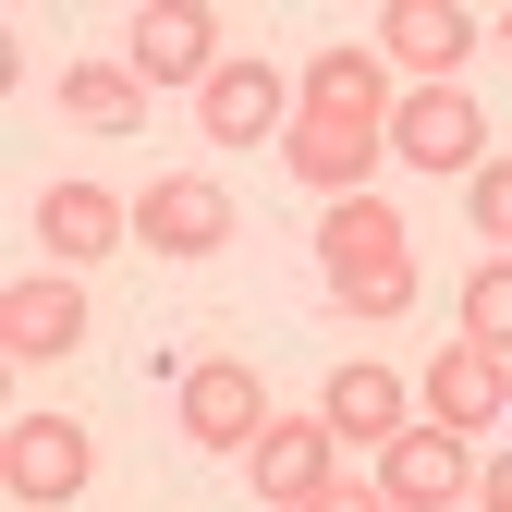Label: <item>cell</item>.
Returning a JSON list of instances; mask_svg holds the SVG:
<instances>
[{
	"label": "cell",
	"instance_id": "6da1fadb",
	"mask_svg": "<svg viewBox=\"0 0 512 512\" xmlns=\"http://www.w3.org/2000/svg\"><path fill=\"white\" fill-rule=\"evenodd\" d=\"M317 269H330L342 317H403L415 305V232L391 196H354V208H317Z\"/></svg>",
	"mask_w": 512,
	"mask_h": 512
},
{
	"label": "cell",
	"instance_id": "7a4b0ae2",
	"mask_svg": "<svg viewBox=\"0 0 512 512\" xmlns=\"http://www.w3.org/2000/svg\"><path fill=\"white\" fill-rule=\"evenodd\" d=\"M86 476H98V427L86 415H13L0 427V488H13L25 512L86 500Z\"/></svg>",
	"mask_w": 512,
	"mask_h": 512
},
{
	"label": "cell",
	"instance_id": "3957f363",
	"mask_svg": "<svg viewBox=\"0 0 512 512\" xmlns=\"http://www.w3.org/2000/svg\"><path fill=\"white\" fill-rule=\"evenodd\" d=\"M391 159L427 171V183H476V171H488L476 86H403V110H391Z\"/></svg>",
	"mask_w": 512,
	"mask_h": 512
},
{
	"label": "cell",
	"instance_id": "277c9868",
	"mask_svg": "<svg viewBox=\"0 0 512 512\" xmlns=\"http://www.w3.org/2000/svg\"><path fill=\"white\" fill-rule=\"evenodd\" d=\"M281 427V403H269V378H256L244 354H196L183 366V439H196V452H256V439Z\"/></svg>",
	"mask_w": 512,
	"mask_h": 512
},
{
	"label": "cell",
	"instance_id": "5b68a950",
	"mask_svg": "<svg viewBox=\"0 0 512 512\" xmlns=\"http://www.w3.org/2000/svg\"><path fill=\"white\" fill-rule=\"evenodd\" d=\"M391 61L378 49H317L293 74V122H317V135H391Z\"/></svg>",
	"mask_w": 512,
	"mask_h": 512
},
{
	"label": "cell",
	"instance_id": "8992f818",
	"mask_svg": "<svg viewBox=\"0 0 512 512\" xmlns=\"http://www.w3.org/2000/svg\"><path fill=\"white\" fill-rule=\"evenodd\" d=\"M378 61H391V86H464L476 74V13L464 0H391L378 13Z\"/></svg>",
	"mask_w": 512,
	"mask_h": 512
},
{
	"label": "cell",
	"instance_id": "52a82bcc",
	"mask_svg": "<svg viewBox=\"0 0 512 512\" xmlns=\"http://www.w3.org/2000/svg\"><path fill=\"white\" fill-rule=\"evenodd\" d=\"M37 244H49V269L98 281L110 256L135 244V196H122V183H49L37 196Z\"/></svg>",
	"mask_w": 512,
	"mask_h": 512
},
{
	"label": "cell",
	"instance_id": "ba28073f",
	"mask_svg": "<svg viewBox=\"0 0 512 512\" xmlns=\"http://www.w3.org/2000/svg\"><path fill=\"white\" fill-rule=\"evenodd\" d=\"M135 244L147 256H220L232 244V183H208V171H159V183H135Z\"/></svg>",
	"mask_w": 512,
	"mask_h": 512
},
{
	"label": "cell",
	"instance_id": "9c48e42d",
	"mask_svg": "<svg viewBox=\"0 0 512 512\" xmlns=\"http://www.w3.org/2000/svg\"><path fill=\"white\" fill-rule=\"evenodd\" d=\"M378 500L391 512H464L476 500V439H452V427H403L391 452H378Z\"/></svg>",
	"mask_w": 512,
	"mask_h": 512
},
{
	"label": "cell",
	"instance_id": "30bf717a",
	"mask_svg": "<svg viewBox=\"0 0 512 512\" xmlns=\"http://www.w3.org/2000/svg\"><path fill=\"white\" fill-rule=\"evenodd\" d=\"M122 61H135L147 86H208L232 49H220V13H208V0H147V13L122 25Z\"/></svg>",
	"mask_w": 512,
	"mask_h": 512
},
{
	"label": "cell",
	"instance_id": "8fae6325",
	"mask_svg": "<svg viewBox=\"0 0 512 512\" xmlns=\"http://www.w3.org/2000/svg\"><path fill=\"white\" fill-rule=\"evenodd\" d=\"M86 330H98V305H86L74 269L0 293V354H13V366H61V354H86Z\"/></svg>",
	"mask_w": 512,
	"mask_h": 512
},
{
	"label": "cell",
	"instance_id": "7c38bea8",
	"mask_svg": "<svg viewBox=\"0 0 512 512\" xmlns=\"http://www.w3.org/2000/svg\"><path fill=\"white\" fill-rule=\"evenodd\" d=\"M196 122H208V147H281L293 135V86H281V61H220V74L196 86Z\"/></svg>",
	"mask_w": 512,
	"mask_h": 512
},
{
	"label": "cell",
	"instance_id": "4fadbf2b",
	"mask_svg": "<svg viewBox=\"0 0 512 512\" xmlns=\"http://www.w3.org/2000/svg\"><path fill=\"white\" fill-rule=\"evenodd\" d=\"M317 415H330V439H342V452H391V439L415 427V378L403 366H330V391H317Z\"/></svg>",
	"mask_w": 512,
	"mask_h": 512
},
{
	"label": "cell",
	"instance_id": "5bb4252c",
	"mask_svg": "<svg viewBox=\"0 0 512 512\" xmlns=\"http://www.w3.org/2000/svg\"><path fill=\"white\" fill-rule=\"evenodd\" d=\"M330 452H342L330 415H281V427L244 452V488H256V500H281V512H305L317 488H330Z\"/></svg>",
	"mask_w": 512,
	"mask_h": 512
},
{
	"label": "cell",
	"instance_id": "9a60e30c",
	"mask_svg": "<svg viewBox=\"0 0 512 512\" xmlns=\"http://www.w3.org/2000/svg\"><path fill=\"white\" fill-rule=\"evenodd\" d=\"M378 159H391V135H317V122H293V135H281V171L305 183L317 208H354V196H378Z\"/></svg>",
	"mask_w": 512,
	"mask_h": 512
},
{
	"label": "cell",
	"instance_id": "2e32d148",
	"mask_svg": "<svg viewBox=\"0 0 512 512\" xmlns=\"http://www.w3.org/2000/svg\"><path fill=\"white\" fill-rule=\"evenodd\" d=\"M500 403H512V378H500V354H476V342H452L439 366H415V415L452 427V439H476Z\"/></svg>",
	"mask_w": 512,
	"mask_h": 512
},
{
	"label": "cell",
	"instance_id": "e0dca14e",
	"mask_svg": "<svg viewBox=\"0 0 512 512\" xmlns=\"http://www.w3.org/2000/svg\"><path fill=\"white\" fill-rule=\"evenodd\" d=\"M147 98H159V86H147L122 49H110V61H98V49H86V61H61V110H74L86 135H135V122H147Z\"/></svg>",
	"mask_w": 512,
	"mask_h": 512
},
{
	"label": "cell",
	"instance_id": "ac0fdd59",
	"mask_svg": "<svg viewBox=\"0 0 512 512\" xmlns=\"http://www.w3.org/2000/svg\"><path fill=\"white\" fill-rule=\"evenodd\" d=\"M452 342L500 354L512 366V256H476V281H464V317H452Z\"/></svg>",
	"mask_w": 512,
	"mask_h": 512
},
{
	"label": "cell",
	"instance_id": "d6986e66",
	"mask_svg": "<svg viewBox=\"0 0 512 512\" xmlns=\"http://www.w3.org/2000/svg\"><path fill=\"white\" fill-rule=\"evenodd\" d=\"M464 220H476L488 256H512V147H488V171L464 183Z\"/></svg>",
	"mask_w": 512,
	"mask_h": 512
},
{
	"label": "cell",
	"instance_id": "ffe728a7",
	"mask_svg": "<svg viewBox=\"0 0 512 512\" xmlns=\"http://www.w3.org/2000/svg\"><path fill=\"white\" fill-rule=\"evenodd\" d=\"M305 512H391V500H378V476H330V488H317Z\"/></svg>",
	"mask_w": 512,
	"mask_h": 512
},
{
	"label": "cell",
	"instance_id": "44dd1931",
	"mask_svg": "<svg viewBox=\"0 0 512 512\" xmlns=\"http://www.w3.org/2000/svg\"><path fill=\"white\" fill-rule=\"evenodd\" d=\"M476 500H488V512H512V452H500V464H476Z\"/></svg>",
	"mask_w": 512,
	"mask_h": 512
},
{
	"label": "cell",
	"instance_id": "7402d4cb",
	"mask_svg": "<svg viewBox=\"0 0 512 512\" xmlns=\"http://www.w3.org/2000/svg\"><path fill=\"white\" fill-rule=\"evenodd\" d=\"M500 49H512V13H500Z\"/></svg>",
	"mask_w": 512,
	"mask_h": 512
}]
</instances>
